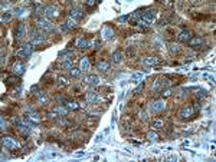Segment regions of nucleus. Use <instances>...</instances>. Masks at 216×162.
Segmentation results:
<instances>
[{
  "instance_id": "obj_7",
  "label": "nucleus",
  "mask_w": 216,
  "mask_h": 162,
  "mask_svg": "<svg viewBox=\"0 0 216 162\" xmlns=\"http://www.w3.org/2000/svg\"><path fill=\"white\" fill-rule=\"evenodd\" d=\"M195 108L193 106H186V108H183L182 111H180V116H182L183 119H189V118H192L193 115H195Z\"/></svg>"
},
{
  "instance_id": "obj_20",
  "label": "nucleus",
  "mask_w": 216,
  "mask_h": 162,
  "mask_svg": "<svg viewBox=\"0 0 216 162\" xmlns=\"http://www.w3.org/2000/svg\"><path fill=\"white\" fill-rule=\"evenodd\" d=\"M25 70H26V66L23 65V63H16V65H15V75L22 76V75L25 73Z\"/></svg>"
},
{
  "instance_id": "obj_22",
  "label": "nucleus",
  "mask_w": 216,
  "mask_h": 162,
  "mask_svg": "<svg viewBox=\"0 0 216 162\" xmlns=\"http://www.w3.org/2000/svg\"><path fill=\"white\" fill-rule=\"evenodd\" d=\"M90 66H91V63H90V59L82 57V59H81V63H79V69L84 72V70H88V69H90Z\"/></svg>"
},
{
  "instance_id": "obj_39",
  "label": "nucleus",
  "mask_w": 216,
  "mask_h": 162,
  "mask_svg": "<svg viewBox=\"0 0 216 162\" xmlns=\"http://www.w3.org/2000/svg\"><path fill=\"white\" fill-rule=\"evenodd\" d=\"M15 82H17V76H13V78H9L7 81H6V83H7V85H10V83H15Z\"/></svg>"
},
{
  "instance_id": "obj_8",
  "label": "nucleus",
  "mask_w": 216,
  "mask_h": 162,
  "mask_svg": "<svg viewBox=\"0 0 216 162\" xmlns=\"http://www.w3.org/2000/svg\"><path fill=\"white\" fill-rule=\"evenodd\" d=\"M102 39L104 40H112L114 39V30L111 26H105L102 29Z\"/></svg>"
},
{
  "instance_id": "obj_47",
  "label": "nucleus",
  "mask_w": 216,
  "mask_h": 162,
  "mask_svg": "<svg viewBox=\"0 0 216 162\" xmlns=\"http://www.w3.org/2000/svg\"><path fill=\"white\" fill-rule=\"evenodd\" d=\"M95 141H97V142H101V141H102V135H98V136H97V139H95Z\"/></svg>"
},
{
  "instance_id": "obj_26",
  "label": "nucleus",
  "mask_w": 216,
  "mask_h": 162,
  "mask_svg": "<svg viewBox=\"0 0 216 162\" xmlns=\"http://www.w3.org/2000/svg\"><path fill=\"white\" fill-rule=\"evenodd\" d=\"M71 76H72L74 79H79V78L82 76V70H81V69H76V67H72V69H71Z\"/></svg>"
},
{
  "instance_id": "obj_35",
  "label": "nucleus",
  "mask_w": 216,
  "mask_h": 162,
  "mask_svg": "<svg viewBox=\"0 0 216 162\" xmlns=\"http://www.w3.org/2000/svg\"><path fill=\"white\" fill-rule=\"evenodd\" d=\"M62 69H72V62H62Z\"/></svg>"
},
{
  "instance_id": "obj_24",
  "label": "nucleus",
  "mask_w": 216,
  "mask_h": 162,
  "mask_svg": "<svg viewBox=\"0 0 216 162\" xmlns=\"http://www.w3.org/2000/svg\"><path fill=\"white\" fill-rule=\"evenodd\" d=\"M12 16H13V13H12L10 10H6V12L1 15V23H9V22L12 20Z\"/></svg>"
},
{
  "instance_id": "obj_18",
  "label": "nucleus",
  "mask_w": 216,
  "mask_h": 162,
  "mask_svg": "<svg viewBox=\"0 0 216 162\" xmlns=\"http://www.w3.org/2000/svg\"><path fill=\"white\" fill-rule=\"evenodd\" d=\"M88 46H90V42H88V39H85V37H81V39L76 40V48L81 49V50L88 49Z\"/></svg>"
},
{
  "instance_id": "obj_25",
  "label": "nucleus",
  "mask_w": 216,
  "mask_h": 162,
  "mask_svg": "<svg viewBox=\"0 0 216 162\" xmlns=\"http://www.w3.org/2000/svg\"><path fill=\"white\" fill-rule=\"evenodd\" d=\"M123 60V53L120 52V50H115L114 53H112V62L114 63H120Z\"/></svg>"
},
{
  "instance_id": "obj_13",
  "label": "nucleus",
  "mask_w": 216,
  "mask_h": 162,
  "mask_svg": "<svg viewBox=\"0 0 216 162\" xmlns=\"http://www.w3.org/2000/svg\"><path fill=\"white\" fill-rule=\"evenodd\" d=\"M45 39H46V36H45L43 32H36L32 36V42L33 43H42V42H45Z\"/></svg>"
},
{
  "instance_id": "obj_17",
  "label": "nucleus",
  "mask_w": 216,
  "mask_h": 162,
  "mask_svg": "<svg viewBox=\"0 0 216 162\" xmlns=\"http://www.w3.org/2000/svg\"><path fill=\"white\" fill-rule=\"evenodd\" d=\"M158 63H160V59L156 56H150L144 59V65L146 66H154V65H158Z\"/></svg>"
},
{
  "instance_id": "obj_19",
  "label": "nucleus",
  "mask_w": 216,
  "mask_h": 162,
  "mask_svg": "<svg viewBox=\"0 0 216 162\" xmlns=\"http://www.w3.org/2000/svg\"><path fill=\"white\" fill-rule=\"evenodd\" d=\"M177 39H179L180 42H189L192 39V37H190V32H189V30H183V32L177 36Z\"/></svg>"
},
{
  "instance_id": "obj_10",
  "label": "nucleus",
  "mask_w": 216,
  "mask_h": 162,
  "mask_svg": "<svg viewBox=\"0 0 216 162\" xmlns=\"http://www.w3.org/2000/svg\"><path fill=\"white\" fill-rule=\"evenodd\" d=\"M84 82H85L87 85H90V86H97V85L100 83V79H98L97 75H88V76L84 79Z\"/></svg>"
},
{
  "instance_id": "obj_3",
  "label": "nucleus",
  "mask_w": 216,
  "mask_h": 162,
  "mask_svg": "<svg viewBox=\"0 0 216 162\" xmlns=\"http://www.w3.org/2000/svg\"><path fill=\"white\" fill-rule=\"evenodd\" d=\"M32 52H33V43H25L22 48L17 50V56L27 57V56L32 55Z\"/></svg>"
},
{
  "instance_id": "obj_4",
  "label": "nucleus",
  "mask_w": 216,
  "mask_h": 162,
  "mask_svg": "<svg viewBox=\"0 0 216 162\" xmlns=\"http://www.w3.org/2000/svg\"><path fill=\"white\" fill-rule=\"evenodd\" d=\"M59 16V9L56 6H48V7L45 9V17H46V20H52V19H55V17Z\"/></svg>"
},
{
  "instance_id": "obj_12",
  "label": "nucleus",
  "mask_w": 216,
  "mask_h": 162,
  "mask_svg": "<svg viewBox=\"0 0 216 162\" xmlns=\"http://www.w3.org/2000/svg\"><path fill=\"white\" fill-rule=\"evenodd\" d=\"M187 43H189V46H190V48L196 49V48H200V46L203 45V39H202V37H192Z\"/></svg>"
},
{
  "instance_id": "obj_33",
  "label": "nucleus",
  "mask_w": 216,
  "mask_h": 162,
  "mask_svg": "<svg viewBox=\"0 0 216 162\" xmlns=\"http://www.w3.org/2000/svg\"><path fill=\"white\" fill-rule=\"evenodd\" d=\"M58 83L61 85V86H67V85H68V79H67V78H64V76H59V78H58Z\"/></svg>"
},
{
  "instance_id": "obj_38",
  "label": "nucleus",
  "mask_w": 216,
  "mask_h": 162,
  "mask_svg": "<svg viewBox=\"0 0 216 162\" xmlns=\"http://www.w3.org/2000/svg\"><path fill=\"white\" fill-rule=\"evenodd\" d=\"M196 95H198V97H205L206 95H208V92H206L205 89H200V90H198V93H196Z\"/></svg>"
},
{
  "instance_id": "obj_29",
  "label": "nucleus",
  "mask_w": 216,
  "mask_h": 162,
  "mask_svg": "<svg viewBox=\"0 0 216 162\" xmlns=\"http://www.w3.org/2000/svg\"><path fill=\"white\" fill-rule=\"evenodd\" d=\"M65 24H67L69 29H75V27H76V20H74L72 17H68L67 22H65Z\"/></svg>"
},
{
  "instance_id": "obj_15",
  "label": "nucleus",
  "mask_w": 216,
  "mask_h": 162,
  "mask_svg": "<svg viewBox=\"0 0 216 162\" xmlns=\"http://www.w3.org/2000/svg\"><path fill=\"white\" fill-rule=\"evenodd\" d=\"M69 17H72L74 20H81L84 17V13H82V10H79V9H72L71 10V15H69Z\"/></svg>"
},
{
  "instance_id": "obj_6",
  "label": "nucleus",
  "mask_w": 216,
  "mask_h": 162,
  "mask_svg": "<svg viewBox=\"0 0 216 162\" xmlns=\"http://www.w3.org/2000/svg\"><path fill=\"white\" fill-rule=\"evenodd\" d=\"M150 109L153 112H161L166 109V102L164 100H154L151 105H150Z\"/></svg>"
},
{
  "instance_id": "obj_27",
  "label": "nucleus",
  "mask_w": 216,
  "mask_h": 162,
  "mask_svg": "<svg viewBox=\"0 0 216 162\" xmlns=\"http://www.w3.org/2000/svg\"><path fill=\"white\" fill-rule=\"evenodd\" d=\"M33 6H35V13H36L38 16L45 15V10H43V7H42L41 3H33Z\"/></svg>"
},
{
  "instance_id": "obj_11",
  "label": "nucleus",
  "mask_w": 216,
  "mask_h": 162,
  "mask_svg": "<svg viewBox=\"0 0 216 162\" xmlns=\"http://www.w3.org/2000/svg\"><path fill=\"white\" fill-rule=\"evenodd\" d=\"M85 99H87L88 103H95V102L98 100V93L94 92V90H90V92L85 93Z\"/></svg>"
},
{
  "instance_id": "obj_28",
  "label": "nucleus",
  "mask_w": 216,
  "mask_h": 162,
  "mask_svg": "<svg viewBox=\"0 0 216 162\" xmlns=\"http://www.w3.org/2000/svg\"><path fill=\"white\" fill-rule=\"evenodd\" d=\"M75 59V55L74 53H71V52H67L64 56H62V62H72Z\"/></svg>"
},
{
  "instance_id": "obj_16",
  "label": "nucleus",
  "mask_w": 216,
  "mask_h": 162,
  "mask_svg": "<svg viewBox=\"0 0 216 162\" xmlns=\"http://www.w3.org/2000/svg\"><path fill=\"white\" fill-rule=\"evenodd\" d=\"M109 62L108 60H100L98 63H97V69L98 70H101V72H107V70H109Z\"/></svg>"
},
{
  "instance_id": "obj_42",
  "label": "nucleus",
  "mask_w": 216,
  "mask_h": 162,
  "mask_svg": "<svg viewBox=\"0 0 216 162\" xmlns=\"http://www.w3.org/2000/svg\"><path fill=\"white\" fill-rule=\"evenodd\" d=\"M128 15H124V16H121L120 17V19H118V20H120V22H121V23H123V22H127V20H128Z\"/></svg>"
},
{
  "instance_id": "obj_46",
  "label": "nucleus",
  "mask_w": 216,
  "mask_h": 162,
  "mask_svg": "<svg viewBox=\"0 0 216 162\" xmlns=\"http://www.w3.org/2000/svg\"><path fill=\"white\" fill-rule=\"evenodd\" d=\"M4 126H6V122H4V119L1 118V129H4Z\"/></svg>"
},
{
  "instance_id": "obj_40",
  "label": "nucleus",
  "mask_w": 216,
  "mask_h": 162,
  "mask_svg": "<svg viewBox=\"0 0 216 162\" xmlns=\"http://www.w3.org/2000/svg\"><path fill=\"white\" fill-rule=\"evenodd\" d=\"M140 118H141V121H147L149 119V116H147L146 112H140Z\"/></svg>"
},
{
  "instance_id": "obj_43",
  "label": "nucleus",
  "mask_w": 216,
  "mask_h": 162,
  "mask_svg": "<svg viewBox=\"0 0 216 162\" xmlns=\"http://www.w3.org/2000/svg\"><path fill=\"white\" fill-rule=\"evenodd\" d=\"M170 50H172L173 53H176V52H179V48H177L176 45H172V46H170Z\"/></svg>"
},
{
  "instance_id": "obj_5",
  "label": "nucleus",
  "mask_w": 216,
  "mask_h": 162,
  "mask_svg": "<svg viewBox=\"0 0 216 162\" xmlns=\"http://www.w3.org/2000/svg\"><path fill=\"white\" fill-rule=\"evenodd\" d=\"M38 27H39V29H43L45 32H52L53 24L50 23L49 20H46V19H39V20H38Z\"/></svg>"
},
{
  "instance_id": "obj_14",
  "label": "nucleus",
  "mask_w": 216,
  "mask_h": 162,
  "mask_svg": "<svg viewBox=\"0 0 216 162\" xmlns=\"http://www.w3.org/2000/svg\"><path fill=\"white\" fill-rule=\"evenodd\" d=\"M53 112L58 115V116H67L68 115V108H65L64 105H56L55 106V109H53Z\"/></svg>"
},
{
  "instance_id": "obj_32",
  "label": "nucleus",
  "mask_w": 216,
  "mask_h": 162,
  "mask_svg": "<svg viewBox=\"0 0 216 162\" xmlns=\"http://www.w3.org/2000/svg\"><path fill=\"white\" fill-rule=\"evenodd\" d=\"M141 79H143V73H135V75L131 76V82H138Z\"/></svg>"
},
{
  "instance_id": "obj_2",
  "label": "nucleus",
  "mask_w": 216,
  "mask_h": 162,
  "mask_svg": "<svg viewBox=\"0 0 216 162\" xmlns=\"http://www.w3.org/2000/svg\"><path fill=\"white\" fill-rule=\"evenodd\" d=\"M1 145L4 146V148H7V149H17L19 148V142H17L15 138H12V136H3L1 138Z\"/></svg>"
},
{
  "instance_id": "obj_21",
  "label": "nucleus",
  "mask_w": 216,
  "mask_h": 162,
  "mask_svg": "<svg viewBox=\"0 0 216 162\" xmlns=\"http://www.w3.org/2000/svg\"><path fill=\"white\" fill-rule=\"evenodd\" d=\"M64 103H65L67 108L68 109H71V111H78V109H79L78 102H75V100H64Z\"/></svg>"
},
{
  "instance_id": "obj_9",
  "label": "nucleus",
  "mask_w": 216,
  "mask_h": 162,
  "mask_svg": "<svg viewBox=\"0 0 216 162\" xmlns=\"http://www.w3.org/2000/svg\"><path fill=\"white\" fill-rule=\"evenodd\" d=\"M25 33H26V27L23 23H19L16 27V30H15V37H16L17 40H20V39H23L25 37Z\"/></svg>"
},
{
  "instance_id": "obj_30",
  "label": "nucleus",
  "mask_w": 216,
  "mask_h": 162,
  "mask_svg": "<svg viewBox=\"0 0 216 162\" xmlns=\"http://www.w3.org/2000/svg\"><path fill=\"white\" fill-rule=\"evenodd\" d=\"M163 121H160V119H156V121H153V123H151V128H154V129H161L163 128Z\"/></svg>"
},
{
  "instance_id": "obj_44",
  "label": "nucleus",
  "mask_w": 216,
  "mask_h": 162,
  "mask_svg": "<svg viewBox=\"0 0 216 162\" xmlns=\"http://www.w3.org/2000/svg\"><path fill=\"white\" fill-rule=\"evenodd\" d=\"M94 48H95V49H100V48H101V42H100V40H95V42H94Z\"/></svg>"
},
{
  "instance_id": "obj_34",
  "label": "nucleus",
  "mask_w": 216,
  "mask_h": 162,
  "mask_svg": "<svg viewBox=\"0 0 216 162\" xmlns=\"http://www.w3.org/2000/svg\"><path fill=\"white\" fill-rule=\"evenodd\" d=\"M172 95H173V90L172 89H164L161 92V96H164V97H169V96H172Z\"/></svg>"
},
{
  "instance_id": "obj_48",
  "label": "nucleus",
  "mask_w": 216,
  "mask_h": 162,
  "mask_svg": "<svg viewBox=\"0 0 216 162\" xmlns=\"http://www.w3.org/2000/svg\"><path fill=\"white\" fill-rule=\"evenodd\" d=\"M82 155H85V152H76L75 156H82Z\"/></svg>"
},
{
  "instance_id": "obj_31",
  "label": "nucleus",
  "mask_w": 216,
  "mask_h": 162,
  "mask_svg": "<svg viewBox=\"0 0 216 162\" xmlns=\"http://www.w3.org/2000/svg\"><path fill=\"white\" fill-rule=\"evenodd\" d=\"M147 138L150 139V141H157L158 139V135L154 132V130H150L149 133H147Z\"/></svg>"
},
{
  "instance_id": "obj_41",
  "label": "nucleus",
  "mask_w": 216,
  "mask_h": 162,
  "mask_svg": "<svg viewBox=\"0 0 216 162\" xmlns=\"http://www.w3.org/2000/svg\"><path fill=\"white\" fill-rule=\"evenodd\" d=\"M61 30H62V32H69V27L64 23V24H61Z\"/></svg>"
},
{
  "instance_id": "obj_37",
  "label": "nucleus",
  "mask_w": 216,
  "mask_h": 162,
  "mask_svg": "<svg viewBox=\"0 0 216 162\" xmlns=\"http://www.w3.org/2000/svg\"><path fill=\"white\" fill-rule=\"evenodd\" d=\"M143 89H144V82H140V85L134 89V93H138V92H141Z\"/></svg>"
},
{
  "instance_id": "obj_1",
  "label": "nucleus",
  "mask_w": 216,
  "mask_h": 162,
  "mask_svg": "<svg viewBox=\"0 0 216 162\" xmlns=\"http://www.w3.org/2000/svg\"><path fill=\"white\" fill-rule=\"evenodd\" d=\"M141 19H143V20H146L149 24L154 23V22H156V19H157V12H156L154 9H147V10H144V12H143Z\"/></svg>"
},
{
  "instance_id": "obj_23",
  "label": "nucleus",
  "mask_w": 216,
  "mask_h": 162,
  "mask_svg": "<svg viewBox=\"0 0 216 162\" xmlns=\"http://www.w3.org/2000/svg\"><path fill=\"white\" fill-rule=\"evenodd\" d=\"M36 96H38L39 103H42V105H46V103L49 102V99H48V96H46V93H43V92H38Z\"/></svg>"
},
{
  "instance_id": "obj_36",
  "label": "nucleus",
  "mask_w": 216,
  "mask_h": 162,
  "mask_svg": "<svg viewBox=\"0 0 216 162\" xmlns=\"http://www.w3.org/2000/svg\"><path fill=\"white\" fill-rule=\"evenodd\" d=\"M97 4V0H87L85 1V6H88V7H94Z\"/></svg>"
},
{
  "instance_id": "obj_45",
  "label": "nucleus",
  "mask_w": 216,
  "mask_h": 162,
  "mask_svg": "<svg viewBox=\"0 0 216 162\" xmlns=\"http://www.w3.org/2000/svg\"><path fill=\"white\" fill-rule=\"evenodd\" d=\"M9 6V1H1V7H7Z\"/></svg>"
}]
</instances>
